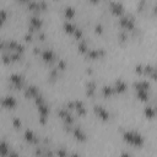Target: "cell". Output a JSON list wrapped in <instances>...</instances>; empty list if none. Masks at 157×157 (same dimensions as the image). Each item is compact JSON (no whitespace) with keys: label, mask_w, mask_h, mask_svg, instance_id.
I'll return each instance as SVG.
<instances>
[{"label":"cell","mask_w":157,"mask_h":157,"mask_svg":"<svg viewBox=\"0 0 157 157\" xmlns=\"http://www.w3.org/2000/svg\"><path fill=\"white\" fill-rule=\"evenodd\" d=\"M13 125H15V128H20V126H21V121H20L17 118H15V119H13Z\"/></svg>","instance_id":"cb8c5ba5"},{"label":"cell","mask_w":157,"mask_h":157,"mask_svg":"<svg viewBox=\"0 0 157 157\" xmlns=\"http://www.w3.org/2000/svg\"><path fill=\"white\" fill-rule=\"evenodd\" d=\"M1 104H2V107L6 108V109H12V108L16 107V99H15L12 96H6V97L2 98Z\"/></svg>","instance_id":"52a82bcc"},{"label":"cell","mask_w":157,"mask_h":157,"mask_svg":"<svg viewBox=\"0 0 157 157\" xmlns=\"http://www.w3.org/2000/svg\"><path fill=\"white\" fill-rule=\"evenodd\" d=\"M74 136H75L78 141H85V140H86V134L82 131L81 128H75V129H74Z\"/></svg>","instance_id":"5bb4252c"},{"label":"cell","mask_w":157,"mask_h":157,"mask_svg":"<svg viewBox=\"0 0 157 157\" xmlns=\"http://www.w3.org/2000/svg\"><path fill=\"white\" fill-rule=\"evenodd\" d=\"M155 109H156V113H157V103H156V105H155Z\"/></svg>","instance_id":"83f0119b"},{"label":"cell","mask_w":157,"mask_h":157,"mask_svg":"<svg viewBox=\"0 0 157 157\" xmlns=\"http://www.w3.org/2000/svg\"><path fill=\"white\" fill-rule=\"evenodd\" d=\"M136 97H137L141 102H147V99H148V91H145V90H136Z\"/></svg>","instance_id":"4fadbf2b"},{"label":"cell","mask_w":157,"mask_h":157,"mask_svg":"<svg viewBox=\"0 0 157 157\" xmlns=\"http://www.w3.org/2000/svg\"><path fill=\"white\" fill-rule=\"evenodd\" d=\"M156 67H157V66H156Z\"/></svg>","instance_id":"f546056e"},{"label":"cell","mask_w":157,"mask_h":157,"mask_svg":"<svg viewBox=\"0 0 157 157\" xmlns=\"http://www.w3.org/2000/svg\"><path fill=\"white\" fill-rule=\"evenodd\" d=\"M42 59L44 63H53L54 59H55V55H54V52L52 49H45L42 52Z\"/></svg>","instance_id":"ba28073f"},{"label":"cell","mask_w":157,"mask_h":157,"mask_svg":"<svg viewBox=\"0 0 157 157\" xmlns=\"http://www.w3.org/2000/svg\"><path fill=\"white\" fill-rule=\"evenodd\" d=\"M134 87L135 90H145V91H148L150 90V83L147 81H137L134 83Z\"/></svg>","instance_id":"7c38bea8"},{"label":"cell","mask_w":157,"mask_h":157,"mask_svg":"<svg viewBox=\"0 0 157 157\" xmlns=\"http://www.w3.org/2000/svg\"><path fill=\"white\" fill-rule=\"evenodd\" d=\"M37 107H38V112H39V120H40V123H42V124H44V123H45V120H47V117H48L49 109H48V107H47V104H45L44 102H43V103H40V104H38Z\"/></svg>","instance_id":"5b68a950"},{"label":"cell","mask_w":157,"mask_h":157,"mask_svg":"<svg viewBox=\"0 0 157 157\" xmlns=\"http://www.w3.org/2000/svg\"><path fill=\"white\" fill-rule=\"evenodd\" d=\"M64 29H65L66 33H71V34H74V32L76 31V27H75L70 21H66V22L64 23Z\"/></svg>","instance_id":"2e32d148"},{"label":"cell","mask_w":157,"mask_h":157,"mask_svg":"<svg viewBox=\"0 0 157 157\" xmlns=\"http://www.w3.org/2000/svg\"><path fill=\"white\" fill-rule=\"evenodd\" d=\"M144 113H145V117H146L147 119H152V118L157 114L155 107H146L145 110H144Z\"/></svg>","instance_id":"9a60e30c"},{"label":"cell","mask_w":157,"mask_h":157,"mask_svg":"<svg viewBox=\"0 0 157 157\" xmlns=\"http://www.w3.org/2000/svg\"><path fill=\"white\" fill-rule=\"evenodd\" d=\"M38 94H39V92H38V90H37L36 86H28L25 90V96L27 98H36Z\"/></svg>","instance_id":"8fae6325"},{"label":"cell","mask_w":157,"mask_h":157,"mask_svg":"<svg viewBox=\"0 0 157 157\" xmlns=\"http://www.w3.org/2000/svg\"><path fill=\"white\" fill-rule=\"evenodd\" d=\"M9 78H10V83H11V86L13 88H16V90L22 88L23 82H25V78H23L22 75H20V74H12Z\"/></svg>","instance_id":"7a4b0ae2"},{"label":"cell","mask_w":157,"mask_h":157,"mask_svg":"<svg viewBox=\"0 0 157 157\" xmlns=\"http://www.w3.org/2000/svg\"><path fill=\"white\" fill-rule=\"evenodd\" d=\"M74 16H75V10L72 7H66L65 9V18H66V21H70Z\"/></svg>","instance_id":"44dd1931"},{"label":"cell","mask_w":157,"mask_h":157,"mask_svg":"<svg viewBox=\"0 0 157 157\" xmlns=\"http://www.w3.org/2000/svg\"><path fill=\"white\" fill-rule=\"evenodd\" d=\"M9 153H10V151H9L7 144H6L5 141H1V142H0V155H1V156H7Z\"/></svg>","instance_id":"ac0fdd59"},{"label":"cell","mask_w":157,"mask_h":157,"mask_svg":"<svg viewBox=\"0 0 157 157\" xmlns=\"http://www.w3.org/2000/svg\"><path fill=\"white\" fill-rule=\"evenodd\" d=\"M25 139H26V141H28V142H37V139H36L33 131H31V130H26V132H25Z\"/></svg>","instance_id":"e0dca14e"},{"label":"cell","mask_w":157,"mask_h":157,"mask_svg":"<svg viewBox=\"0 0 157 157\" xmlns=\"http://www.w3.org/2000/svg\"><path fill=\"white\" fill-rule=\"evenodd\" d=\"M119 23L121 26V28L126 29V31H131L134 28V20L131 17H128V16H121L120 20H119Z\"/></svg>","instance_id":"277c9868"},{"label":"cell","mask_w":157,"mask_h":157,"mask_svg":"<svg viewBox=\"0 0 157 157\" xmlns=\"http://www.w3.org/2000/svg\"><path fill=\"white\" fill-rule=\"evenodd\" d=\"M109 10L113 15L119 16V17H121L123 13H124V6L118 1H112L110 5H109Z\"/></svg>","instance_id":"3957f363"},{"label":"cell","mask_w":157,"mask_h":157,"mask_svg":"<svg viewBox=\"0 0 157 157\" xmlns=\"http://www.w3.org/2000/svg\"><path fill=\"white\" fill-rule=\"evenodd\" d=\"M42 27V20L39 17H31L29 20V29L31 31H36V29H39Z\"/></svg>","instance_id":"9c48e42d"},{"label":"cell","mask_w":157,"mask_h":157,"mask_svg":"<svg viewBox=\"0 0 157 157\" xmlns=\"http://www.w3.org/2000/svg\"><path fill=\"white\" fill-rule=\"evenodd\" d=\"M0 20H1V25H4L5 21H6V11L5 10H1V12H0Z\"/></svg>","instance_id":"603a6c76"},{"label":"cell","mask_w":157,"mask_h":157,"mask_svg":"<svg viewBox=\"0 0 157 157\" xmlns=\"http://www.w3.org/2000/svg\"><path fill=\"white\" fill-rule=\"evenodd\" d=\"M75 109L78 113V115H85V113H86V109H85L82 102H75Z\"/></svg>","instance_id":"d6986e66"},{"label":"cell","mask_w":157,"mask_h":157,"mask_svg":"<svg viewBox=\"0 0 157 157\" xmlns=\"http://www.w3.org/2000/svg\"><path fill=\"white\" fill-rule=\"evenodd\" d=\"M123 139L126 144L134 146V147H141L144 145V137L141 134L136 131H125L123 134Z\"/></svg>","instance_id":"6da1fadb"},{"label":"cell","mask_w":157,"mask_h":157,"mask_svg":"<svg viewBox=\"0 0 157 157\" xmlns=\"http://www.w3.org/2000/svg\"><path fill=\"white\" fill-rule=\"evenodd\" d=\"M113 90H114V93H123L126 90V83L123 80H117L113 86Z\"/></svg>","instance_id":"30bf717a"},{"label":"cell","mask_w":157,"mask_h":157,"mask_svg":"<svg viewBox=\"0 0 157 157\" xmlns=\"http://www.w3.org/2000/svg\"><path fill=\"white\" fill-rule=\"evenodd\" d=\"M155 13L157 15V4H156V6H155Z\"/></svg>","instance_id":"4316f807"},{"label":"cell","mask_w":157,"mask_h":157,"mask_svg":"<svg viewBox=\"0 0 157 157\" xmlns=\"http://www.w3.org/2000/svg\"><path fill=\"white\" fill-rule=\"evenodd\" d=\"M87 54H88V56H90L91 59H96L97 56L102 55L103 52H102V50H91V52H87Z\"/></svg>","instance_id":"7402d4cb"},{"label":"cell","mask_w":157,"mask_h":157,"mask_svg":"<svg viewBox=\"0 0 157 157\" xmlns=\"http://www.w3.org/2000/svg\"><path fill=\"white\" fill-rule=\"evenodd\" d=\"M78 48H80V50H81V52H82V53H83V52H86V50H87V47H86V44H85V43H81V44H80V47H78Z\"/></svg>","instance_id":"d4e9b609"},{"label":"cell","mask_w":157,"mask_h":157,"mask_svg":"<svg viewBox=\"0 0 157 157\" xmlns=\"http://www.w3.org/2000/svg\"><path fill=\"white\" fill-rule=\"evenodd\" d=\"M94 113H96V115H97L101 120H103V121H105V120L109 119V113H108L102 105H96V107H94Z\"/></svg>","instance_id":"8992f818"},{"label":"cell","mask_w":157,"mask_h":157,"mask_svg":"<svg viewBox=\"0 0 157 157\" xmlns=\"http://www.w3.org/2000/svg\"><path fill=\"white\" fill-rule=\"evenodd\" d=\"M102 92H103V96L104 97H110L112 94H114L113 86H104L103 90H102Z\"/></svg>","instance_id":"ffe728a7"},{"label":"cell","mask_w":157,"mask_h":157,"mask_svg":"<svg viewBox=\"0 0 157 157\" xmlns=\"http://www.w3.org/2000/svg\"><path fill=\"white\" fill-rule=\"evenodd\" d=\"M17 1H21V2H29V0H17Z\"/></svg>","instance_id":"484cf974"},{"label":"cell","mask_w":157,"mask_h":157,"mask_svg":"<svg viewBox=\"0 0 157 157\" xmlns=\"http://www.w3.org/2000/svg\"><path fill=\"white\" fill-rule=\"evenodd\" d=\"M91 1H92V2H97L98 0H91Z\"/></svg>","instance_id":"f1b7e54d"}]
</instances>
